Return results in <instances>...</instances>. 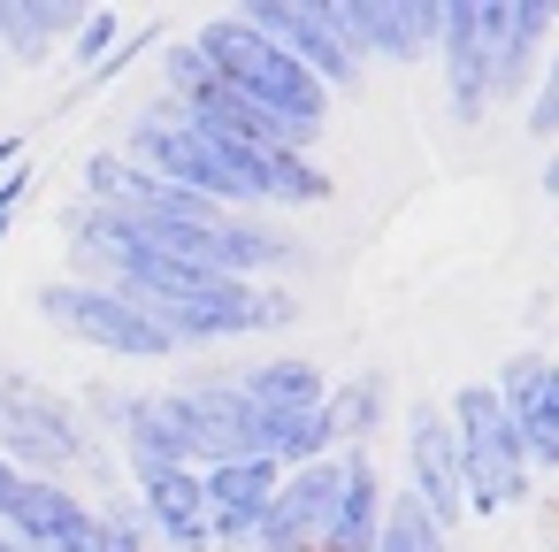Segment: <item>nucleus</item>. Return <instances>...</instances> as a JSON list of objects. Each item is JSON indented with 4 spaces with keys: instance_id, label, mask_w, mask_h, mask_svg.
I'll return each mask as SVG.
<instances>
[{
    "instance_id": "f8f14e48",
    "label": "nucleus",
    "mask_w": 559,
    "mask_h": 552,
    "mask_svg": "<svg viewBox=\"0 0 559 552\" xmlns=\"http://www.w3.org/2000/svg\"><path fill=\"white\" fill-rule=\"evenodd\" d=\"M345 47H376V55H421V32H437V9H376V0H345V9H330Z\"/></svg>"
},
{
    "instance_id": "ddd939ff",
    "label": "nucleus",
    "mask_w": 559,
    "mask_h": 552,
    "mask_svg": "<svg viewBox=\"0 0 559 552\" xmlns=\"http://www.w3.org/2000/svg\"><path fill=\"white\" fill-rule=\"evenodd\" d=\"M146 506H154V529L185 552L207 544V491L192 468H146Z\"/></svg>"
},
{
    "instance_id": "dca6fc26",
    "label": "nucleus",
    "mask_w": 559,
    "mask_h": 552,
    "mask_svg": "<svg viewBox=\"0 0 559 552\" xmlns=\"http://www.w3.org/2000/svg\"><path fill=\"white\" fill-rule=\"evenodd\" d=\"M238 399H261V407H322V368H307V361H261V368H246Z\"/></svg>"
},
{
    "instance_id": "2eb2a0df",
    "label": "nucleus",
    "mask_w": 559,
    "mask_h": 552,
    "mask_svg": "<svg viewBox=\"0 0 559 552\" xmlns=\"http://www.w3.org/2000/svg\"><path fill=\"white\" fill-rule=\"evenodd\" d=\"M238 177H246V192H253V200H276V208H299V200H322V192H330V177H322V169H307V154H292V146L246 154V162H238Z\"/></svg>"
},
{
    "instance_id": "6e6552de",
    "label": "nucleus",
    "mask_w": 559,
    "mask_h": 552,
    "mask_svg": "<svg viewBox=\"0 0 559 552\" xmlns=\"http://www.w3.org/2000/svg\"><path fill=\"white\" fill-rule=\"evenodd\" d=\"M437 32H444V62H452V108H460V124H475L490 101V9H437Z\"/></svg>"
},
{
    "instance_id": "1a4fd4ad",
    "label": "nucleus",
    "mask_w": 559,
    "mask_h": 552,
    "mask_svg": "<svg viewBox=\"0 0 559 552\" xmlns=\"http://www.w3.org/2000/svg\"><path fill=\"white\" fill-rule=\"evenodd\" d=\"M337 468H345V475H337V506H330L314 552H376V529H383V483H376V468H368L360 453H345Z\"/></svg>"
},
{
    "instance_id": "4468645a",
    "label": "nucleus",
    "mask_w": 559,
    "mask_h": 552,
    "mask_svg": "<svg viewBox=\"0 0 559 552\" xmlns=\"http://www.w3.org/2000/svg\"><path fill=\"white\" fill-rule=\"evenodd\" d=\"M544 24H551L544 0H521V9H490V93H521V70H528Z\"/></svg>"
},
{
    "instance_id": "f3484780",
    "label": "nucleus",
    "mask_w": 559,
    "mask_h": 552,
    "mask_svg": "<svg viewBox=\"0 0 559 552\" xmlns=\"http://www.w3.org/2000/svg\"><path fill=\"white\" fill-rule=\"evenodd\" d=\"M16 514H24V529H39L55 552H93V544H100V537H93V521H85L62 491H24V498H16Z\"/></svg>"
},
{
    "instance_id": "9d476101",
    "label": "nucleus",
    "mask_w": 559,
    "mask_h": 552,
    "mask_svg": "<svg viewBox=\"0 0 559 552\" xmlns=\"http://www.w3.org/2000/svg\"><path fill=\"white\" fill-rule=\"evenodd\" d=\"M200 491H207V529L253 537L261 514H269V498H276V468H269V460H230V468L200 475Z\"/></svg>"
},
{
    "instance_id": "6ab92c4d",
    "label": "nucleus",
    "mask_w": 559,
    "mask_h": 552,
    "mask_svg": "<svg viewBox=\"0 0 559 552\" xmlns=\"http://www.w3.org/2000/svg\"><path fill=\"white\" fill-rule=\"evenodd\" d=\"M376 414H383V384L376 376H360L353 391H337V407H330V437L345 430V437H360V430H376Z\"/></svg>"
},
{
    "instance_id": "20e7f679",
    "label": "nucleus",
    "mask_w": 559,
    "mask_h": 552,
    "mask_svg": "<svg viewBox=\"0 0 559 552\" xmlns=\"http://www.w3.org/2000/svg\"><path fill=\"white\" fill-rule=\"evenodd\" d=\"M162 422H169V437H177V460H215V468H230V460H246V399L238 391H177V399H162Z\"/></svg>"
},
{
    "instance_id": "f03ea898",
    "label": "nucleus",
    "mask_w": 559,
    "mask_h": 552,
    "mask_svg": "<svg viewBox=\"0 0 559 552\" xmlns=\"http://www.w3.org/2000/svg\"><path fill=\"white\" fill-rule=\"evenodd\" d=\"M460 491L475 506H513L521 498V437L498 391H460Z\"/></svg>"
},
{
    "instance_id": "7ed1b4c3",
    "label": "nucleus",
    "mask_w": 559,
    "mask_h": 552,
    "mask_svg": "<svg viewBox=\"0 0 559 552\" xmlns=\"http://www.w3.org/2000/svg\"><path fill=\"white\" fill-rule=\"evenodd\" d=\"M246 24L261 32V39H276L314 85H353V47H345V32H337V16L330 9H299V0H261V9H246Z\"/></svg>"
},
{
    "instance_id": "9b49d317",
    "label": "nucleus",
    "mask_w": 559,
    "mask_h": 552,
    "mask_svg": "<svg viewBox=\"0 0 559 552\" xmlns=\"http://www.w3.org/2000/svg\"><path fill=\"white\" fill-rule=\"evenodd\" d=\"M414 475H421V506H429V521L444 529L452 514H460V445H452V430H444V414H414Z\"/></svg>"
},
{
    "instance_id": "aec40b11",
    "label": "nucleus",
    "mask_w": 559,
    "mask_h": 552,
    "mask_svg": "<svg viewBox=\"0 0 559 552\" xmlns=\"http://www.w3.org/2000/svg\"><path fill=\"white\" fill-rule=\"evenodd\" d=\"M544 192H559V154H551V162H544Z\"/></svg>"
},
{
    "instance_id": "0eeeda50",
    "label": "nucleus",
    "mask_w": 559,
    "mask_h": 552,
    "mask_svg": "<svg viewBox=\"0 0 559 552\" xmlns=\"http://www.w3.org/2000/svg\"><path fill=\"white\" fill-rule=\"evenodd\" d=\"M498 407L513 414V437H521L528 460H559V368H551V361L521 353V361L506 368Z\"/></svg>"
},
{
    "instance_id": "423d86ee",
    "label": "nucleus",
    "mask_w": 559,
    "mask_h": 552,
    "mask_svg": "<svg viewBox=\"0 0 559 552\" xmlns=\"http://www.w3.org/2000/svg\"><path fill=\"white\" fill-rule=\"evenodd\" d=\"M62 322H78L93 345H116V353H169V330L131 300V292H55L47 300Z\"/></svg>"
},
{
    "instance_id": "f257e3e1",
    "label": "nucleus",
    "mask_w": 559,
    "mask_h": 552,
    "mask_svg": "<svg viewBox=\"0 0 559 552\" xmlns=\"http://www.w3.org/2000/svg\"><path fill=\"white\" fill-rule=\"evenodd\" d=\"M192 55L207 62L215 85H230L253 116H269V124L292 139V154H299V139H314V124H322V85H314L276 39H261L246 16H215V24L192 39Z\"/></svg>"
},
{
    "instance_id": "a211bd4d",
    "label": "nucleus",
    "mask_w": 559,
    "mask_h": 552,
    "mask_svg": "<svg viewBox=\"0 0 559 552\" xmlns=\"http://www.w3.org/2000/svg\"><path fill=\"white\" fill-rule=\"evenodd\" d=\"M376 552H444V529L429 521V506L414 491H399L383 506V529H376Z\"/></svg>"
},
{
    "instance_id": "39448f33",
    "label": "nucleus",
    "mask_w": 559,
    "mask_h": 552,
    "mask_svg": "<svg viewBox=\"0 0 559 552\" xmlns=\"http://www.w3.org/2000/svg\"><path fill=\"white\" fill-rule=\"evenodd\" d=\"M337 460H307L276 498H269V514H261V544L269 552H314L322 544V521H330V506H337Z\"/></svg>"
}]
</instances>
